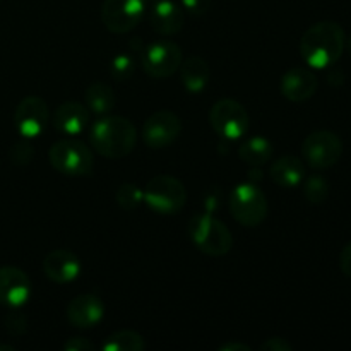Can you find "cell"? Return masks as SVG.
<instances>
[{"mask_svg":"<svg viewBox=\"0 0 351 351\" xmlns=\"http://www.w3.org/2000/svg\"><path fill=\"white\" fill-rule=\"evenodd\" d=\"M274 147L267 137L254 136L243 141L239 146V158L245 165L254 168L264 167L273 160Z\"/></svg>","mask_w":351,"mask_h":351,"instance_id":"44dd1931","label":"cell"},{"mask_svg":"<svg viewBox=\"0 0 351 351\" xmlns=\"http://www.w3.org/2000/svg\"><path fill=\"white\" fill-rule=\"evenodd\" d=\"M31 297L29 276L16 266L0 267V305L9 311L27 304Z\"/></svg>","mask_w":351,"mask_h":351,"instance_id":"4fadbf2b","label":"cell"},{"mask_svg":"<svg viewBox=\"0 0 351 351\" xmlns=\"http://www.w3.org/2000/svg\"><path fill=\"white\" fill-rule=\"evenodd\" d=\"M209 123L221 139L239 141L249 132L250 117L245 106L240 101L232 98H221L209 110Z\"/></svg>","mask_w":351,"mask_h":351,"instance_id":"52a82bcc","label":"cell"},{"mask_svg":"<svg viewBox=\"0 0 351 351\" xmlns=\"http://www.w3.org/2000/svg\"><path fill=\"white\" fill-rule=\"evenodd\" d=\"M5 328L12 335H21V332L26 331V317L21 312H17V308H14V311H10V314H7Z\"/></svg>","mask_w":351,"mask_h":351,"instance_id":"83f0119b","label":"cell"},{"mask_svg":"<svg viewBox=\"0 0 351 351\" xmlns=\"http://www.w3.org/2000/svg\"><path fill=\"white\" fill-rule=\"evenodd\" d=\"M304 195L311 204H322L329 197V182L321 175H312L305 180Z\"/></svg>","mask_w":351,"mask_h":351,"instance_id":"d4e9b609","label":"cell"},{"mask_svg":"<svg viewBox=\"0 0 351 351\" xmlns=\"http://www.w3.org/2000/svg\"><path fill=\"white\" fill-rule=\"evenodd\" d=\"M136 71V62L129 53H119L110 64V74L117 81H125Z\"/></svg>","mask_w":351,"mask_h":351,"instance_id":"484cf974","label":"cell"},{"mask_svg":"<svg viewBox=\"0 0 351 351\" xmlns=\"http://www.w3.org/2000/svg\"><path fill=\"white\" fill-rule=\"evenodd\" d=\"M184 55L182 48L171 40H156L144 48L141 64L144 72L153 79H168L178 71Z\"/></svg>","mask_w":351,"mask_h":351,"instance_id":"9c48e42d","label":"cell"},{"mask_svg":"<svg viewBox=\"0 0 351 351\" xmlns=\"http://www.w3.org/2000/svg\"><path fill=\"white\" fill-rule=\"evenodd\" d=\"M69 324L79 329H91L98 326L105 317V304L93 293H82L72 298L67 305Z\"/></svg>","mask_w":351,"mask_h":351,"instance_id":"5bb4252c","label":"cell"},{"mask_svg":"<svg viewBox=\"0 0 351 351\" xmlns=\"http://www.w3.org/2000/svg\"><path fill=\"white\" fill-rule=\"evenodd\" d=\"M339 269L351 280V242L346 243L339 254Z\"/></svg>","mask_w":351,"mask_h":351,"instance_id":"1f68e13d","label":"cell"},{"mask_svg":"<svg viewBox=\"0 0 351 351\" xmlns=\"http://www.w3.org/2000/svg\"><path fill=\"white\" fill-rule=\"evenodd\" d=\"M65 351H93L95 350V345H93L89 339L79 338V336H74L69 341L64 343Z\"/></svg>","mask_w":351,"mask_h":351,"instance_id":"4dcf8cb0","label":"cell"},{"mask_svg":"<svg viewBox=\"0 0 351 351\" xmlns=\"http://www.w3.org/2000/svg\"><path fill=\"white\" fill-rule=\"evenodd\" d=\"M178 69H180V81L185 91L192 93V95L204 93L209 84V79H211V69L204 58L192 55V57L182 60Z\"/></svg>","mask_w":351,"mask_h":351,"instance_id":"ffe728a7","label":"cell"},{"mask_svg":"<svg viewBox=\"0 0 351 351\" xmlns=\"http://www.w3.org/2000/svg\"><path fill=\"white\" fill-rule=\"evenodd\" d=\"M147 0H103L101 23L110 33L125 34L139 26Z\"/></svg>","mask_w":351,"mask_h":351,"instance_id":"30bf717a","label":"cell"},{"mask_svg":"<svg viewBox=\"0 0 351 351\" xmlns=\"http://www.w3.org/2000/svg\"><path fill=\"white\" fill-rule=\"evenodd\" d=\"M34 158V147L27 143V139L17 141L9 151V160L12 165H17V167H26L33 161Z\"/></svg>","mask_w":351,"mask_h":351,"instance_id":"4316f807","label":"cell"},{"mask_svg":"<svg viewBox=\"0 0 351 351\" xmlns=\"http://www.w3.org/2000/svg\"><path fill=\"white\" fill-rule=\"evenodd\" d=\"M319 79L311 69L293 67L283 74L280 81V91L288 101L304 103L317 93Z\"/></svg>","mask_w":351,"mask_h":351,"instance_id":"e0dca14e","label":"cell"},{"mask_svg":"<svg viewBox=\"0 0 351 351\" xmlns=\"http://www.w3.org/2000/svg\"><path fill=\"white\" fill-rule=\"evenodd\" d=\"M228 208L235 221L247 228L261 225L269 211L266 194L250 182H243L232 189L228 195Z\"/></svg>","mask_w":351,"mask_h":351,"instance_id":"277c9868","label":"cell"},{"mask_svg":"<svg viewBox=\"0 0 351 351\" xmlns=\"http://www.w3.org/2000/svg\"><path fill=\"white\" fill-rule=\"evenodd\" d=\"M93 149L110 160H120L132 153L137 141V129L129 119L117 115H101L89 130Z\"/></svg>","mask_w":351,"mask_h":351,"instance_id":"7a4b0ae2","label":"cell"},{"mask_svg":"<svg viewBox=\"0 0 351 351\" xmlns=\"http://www.w3.org/2000/svg\"><path fill=\"white\" fill-rule=\"evenodd\" d=\"M144 202L158 215H177L187 202V189L171 175H156L146 184Z\"/></svg>","mask_w":351,"mask_h":351,"instance_id":"8992f818","label":"cell"},{"mask_svg":"<svg viewBox=\"0 0 351 351\" xmlns=\"http://www.w3.org/2000/svg\"><path fill=\"white\" fill-rule=\"evenodd\" d=\"M50 123V108L40 96H26L14 112V125L24 139H34L45 132Z\"/></svg>","mask_w":351,"mask_h":351,"instance_id":"8fae6325","label":"cell"},{"mask_svg":"<svg viewBox=\"0 0 351 351\" xmlns=\"http://www.w3.org/2000/svg\"><path fill=\"white\" fill-rule=\"evenodd\" d=\"M343 141L332 130H314L302 143V158L314 170H328L343 156Z\"/></svg>","mask_w":351,"mask_h":351,"instance_id":"ba28073f","label":"cell"},{"mask_svg":"<svg viewBox=\"0 0 351 351\" xmlns=\"http://www.w3.org/2000/svg\"><path fill=\"white\" fill-rule=\"evenodd\" d=\"M345 29L336 21H321L305 31L300 38L298 50L305 64L322 71L332 67L341 58L345 53Z\"/></svg>","mask_w":351,"mask_h":351,"instance_id":"6da1fadb","label":"cell"},{"mask_svg":"<svg viewBox=\"0 0 351 351\" xmlns=\"http://www.w3.org/2000/svg\"><path fill=\"white\" fill-rule=\"evenodd\" d=\"M115 201L125 211H134L144 202V191L136 184H123L117 189Z\"/></svg>","mask_w":351,"mask_h":351,"instance_id":"cb8c5ba5","label":"cell"},{"mask_svg":"<svg viewBox=\"0 0 351 351\" xmlns=\"http://www.w3.org/2000/svg\"><path fill=\"white\" fill-rule=\"evenodd\" d=\"M192 243L202 254L211 257H223L232 250L233 235L221 219L211 215H194L187 225Z\"/></svg>","mask_w":351,"mask_h":351,"instance_id":"3957f363","label":"cell"},{"mask_svg":"<svg viewBox=\"0 0 351 351\" xmlns=\"http://www.w3.org/2000/svg\"><path fill=\"white\" fill-rule=\"evenodd\" d=\"M249 345H245V343H226V345H221L219 346V351H250Z\"/></svg>","mask_w":351,"mask_h":351,"instance_id":"d6a6232c","label":"cell"},{"mask_svg":"<svg viewBox=\"0 0 351 351\" xmlns=\"http://www.w3.org/2000/svg\"><path fill=\"white\" fill-rule=\"evenodd\" d=\"M51 167L67 177H89L95 170L93 151L82 141L64 139L48 149Z\"/></svg>","mask_w":351,"mask_h":351,"instance_id":"5b68a950","label":"cell"},{"mask_svg":"<svg viewBox=\"0 0 351 351\" xmlns=\"http://www.w3.org/2000/svg\"><path fill=\"white\" fill-rule=\"evenodd\" d=\"M144 348H146V341L143 336L130 329L113 332L101 345L103 351H143Z\"/></svg>","mask_w":351,"mask_h":351,"instance_id":"603a6c76","label":"cell"},{"mask_svg":"<svg viewBox=\"0 0 351 351\" xmlns=\"http://www.w3.org/2000/svg\"><path fill=\"white\" fill-rule=\"evenodd\" d=\"M345 48H346V50H348V53L351 55V36L348 38V40H346V45H345Z\"/></svg>","mask_w":351,"mask_h":351,"instance_id":"836d02e7","label":"cell"},{"mask_svg":"<svg viewBox=\"0 0 351 351\" xmlns=\"http://www.w3.org/2000/svg\"><path fill=\"white\" fill-rule=\"evenodd\" d=\"M211 2L213 0H180V5L185 12H189L194 17H199L208 12Z\"/></svg>","mask_w":351,"mask_h":351,"instance_id":"f1b7e54d","label":"cell"},{"mask_svg":"<svg viewBox=\"0 0 351 351\" xmlns=\"http://www.w3.org/2000/svg\"><path fill=\"white\" fill-rule=\"evenodd\" d=\"M182 122L177 113L160 110L147 117L143 125V141L151 149H165L180 137Z\"/></svg>","mask_w":351,"mask_h":351,"instance_id":"7c38bea8","label":"cell"},{"mask_svg":"<svg viewBox=\"0 0 351 351\" xmlns=\"http://www.w3.org/2000/svg\"><path fill=\"white\" fill-rule=\"evenodd\" d=\"M261 350L263 351H291L293 350V345H291L288 339L281 338V336H274V338L266 339V341L261 345Z\"/></svg>","mask_w":351,"mask_h":351,"instance_id":"f546056e","label":"cell"},{"mask_svg":"<svg viewBox=\"0 0 351 351\" xmlns=\"http://www.w3.org/2000/svg\"><path fill=\"white\" fill-rule=\"evenodd\" d=\"M53 127L65 136H79L91 122V112L77 101H65L53 112Z\"/></svg>","mask_w":351,"mask_h":351,"instance_id":"ac0fdd59","label":"cell"},{"mask_svg":"<svg viewBox=\"0 0 351 351\" xmlns=\"http://www.w3.org/2000/svg\"><path fill=\"white\" fill-rule=\"evenodd\" d=\"M269 178L283 189H295L305 180V165L300 158L291 156H281L271 163L269 168Z\"/></svg>","mask_w":351,"mask_h":351,"instance_id":"d6986e66","label":"cell"},{"mask_svg":"<svg viewBox=\"0 0 351 351\" xmlns=\"http://www.w3.org/2000/svg\"><path fill=\"white\" fill-rule=\"evenodd\" d=\"M147 21L154 33L161 36H173L184 27L185 10L175 0H153Z\"/></svg>","mask_w":351,"mask_h":351,"instance_id":"9a60e30c","label":"cell"},{"mask_svg":"<svg viewBox=\"0 0 351 351\" xmlns=\"http://www.w3.org/2000/svg\"><path fill=\"white\" fill-rule=\"evenodd\" d=\"M86 106L89 112L96 113V115H108L113 108H115L117 96L112 86L106 82H93L88 89H86Z\"/></svg>","mask_w":351,"mask_h":351,"instance_id":"7402d4cb","label":"cell"},{"mask_svg":"<svg viewBox=\"0 0 351 351\" xmlns=\"http://www.w3.org/2000/svg\"><path fill=\"white\" fill-rule=\"evenodd\" d=\"M81 261L74 252L65 249L51 250L43 259V273L51 283L69 285L81 276Z\"/></svg>","mask_w":351,"mask_h":351,"instance_id":"2e32d148","label":"cell"}]
</instances>
